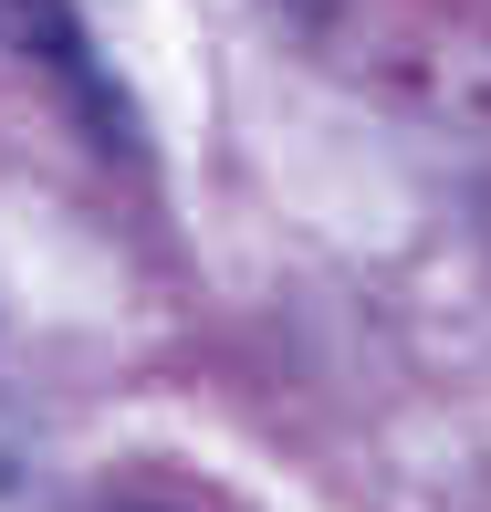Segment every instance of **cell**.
Returning a JSON list of instances; mask_svg holds the SVG:
<instances>
[{"instance_id": "obj_1", "label": "cell", "mask_w": 491, "mask_h": 512, "mask_svg": "<svg viewBox=\"0 0 491 512\" xmlns=\"http://www.w3.org/2000/svg\"><path fill=\"white\" fill-rule=\"evenodd\" d=\"M0 32L21 42L32 63H53L63 84H74V105H84V126H105L115 147H136V126H126V105H115V84H105V63L84 53V21H74V0H0Z\"/></svg>"}]
</instances>
